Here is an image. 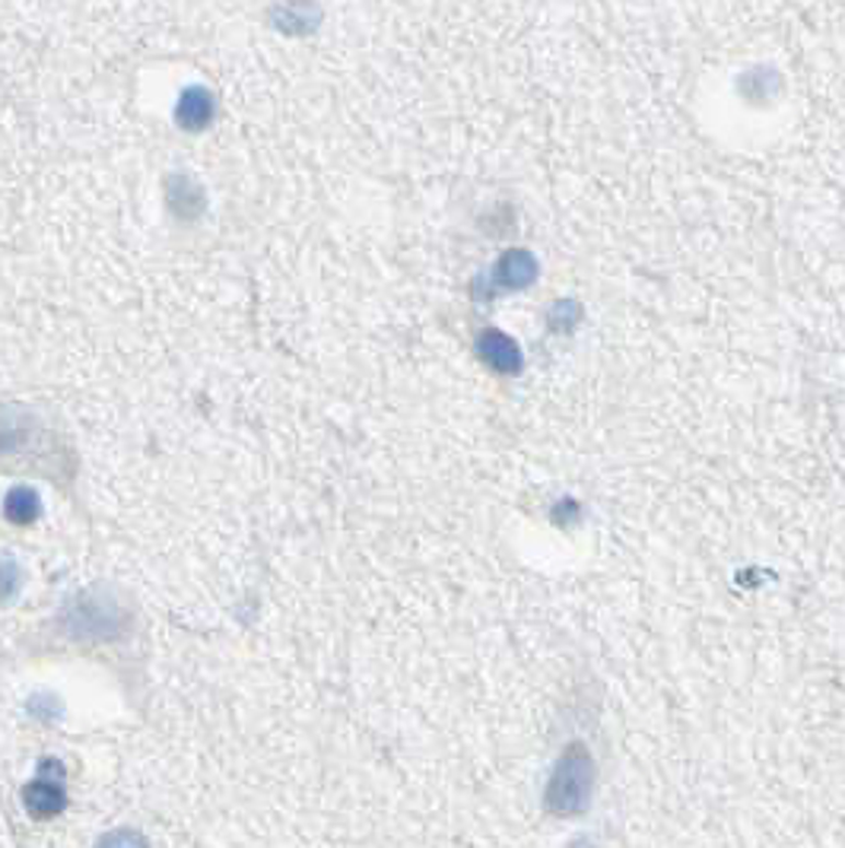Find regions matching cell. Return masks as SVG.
<instances>
[{
  "mask_svg": "<svg viewBox=\"0 0 845 848\" xmlns=\"http://www.w3.org/2000/svg\"><path fill=\"white\" fill-rule=\"evenodd\" d=\"M23 585V569L13 559H0V601H10Z\"/></svg>",
  "mask_w": 845,
  "mask_h": 848,
  "instance_id": "obj_4",
  "label": "cell"
},
{
  "mask_svg": "<svg viewBox=\"0 0 845 848\" xmlns=\"http://www.w3.org/2000/svg\"><path fill=\"white\" fill-rule=\"evenodd\" d=\"M23 801H26L30 814L38 816V820H48V816L61 814V808H65V791H61V785L58 782H48L45 776H38L35 782L26 785Z\"/></svg>",
  "mask_w": 845,
  "mask_h": 848,
  "instance_id": "obj_2",
  "label": "cell"
},
{
  "mask_svg": "<svg viewBox=\"0 0 845 848\" xmlns=\"http://www.w3.org/2000/svg\"><path fill=\"white\" fill-rule=\"evenodd\" d=\"M96 848H147L143 836L130 833V829H118V833H108L105 839H99Z\"/></svg>",
  "mask_w": 845,
  "mask_h": 848,
  "instance_id": "obj_5",
  "label": "cell"
},
{
  "mask_svg": "<svg viewBox=\"0 0 845 848\" xmlns=\"http://www.w3.org/2000/svg\"><path fill=\"white\" fill-rule=\"evenodd\" d=\"M61 626L70 639H112L121 626V614L108 597L99 594H80L67 604Z\"/></svg>",
  "mask_w": 845,
  "mask_h": 848,
  "instance_id": "obj_1",
  "label": "cell"
},
{
  "mask_svg": "<svg viewBox=\"0 0 845 848\" xmlns=\"http://www.w3.org/2000/svg\"><path fill=\"white\" fill-rule=\"evenodd\" d=\"M3 512H7V519H10V522H16V524L35 522V519H38V512H42L38 492L26 490V487L13 490L10 496H7V502H3Z\"/></svg>",
  "mask_w": 845,
  "mask_h": 848,
  "instance_id": "obj_3",
  "label": "cell"
}]
</instances>
